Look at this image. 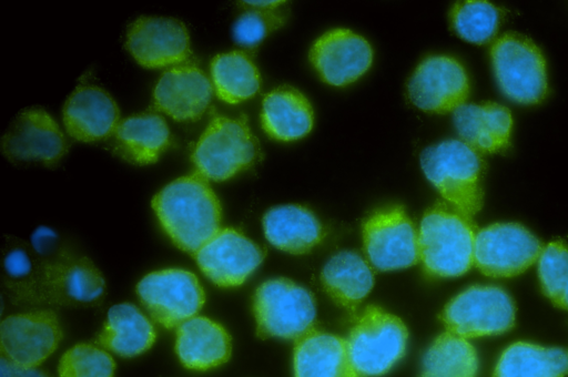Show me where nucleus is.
Wrapping results in <instances>:
<instances>
[{
	"mask_svg": "<svg viewBox=\"0 0 568 377\" xmlns=\"http://www.w3.org/2000/svg\"><path fill=\"white\" fill-rule=\"evenodd\" d=\"M4 268L9 276L22 279L32 272L33 266L24 249L13 248L4 258Z\"/></svg>",
	"mask_w": 568,
	"mask_h": 377,
	"instance_id": "c9c22d12",
	"label": "nucleus"
},
{
	"mask_svg": "<svg viewBox=\"0 0 568 377\" xmlns=\"http://www.w3.org/2000/svg\"><path fill=\"white\" fill-rule=\"evenodd\" d=\"M28 276L9 284L16 296L27 300L91 306L99 304L105 292L101 272L87 257L61 255L42 263Z\"/></svg>",
	"mask_w": 568,
	"mask_h": 377,
	"instance_id": "20e7f679",
	"label": "nucleus"
},
{
	"mask_svg": "<svg viewBox=\"0 0 568 377\" xmlns=\"http://www.w3.org/2000/svg\"><path fill=\"white\" fill-rule=\"evenodd\" d=\"M454 125L462 141L479 153H496L510 141L513 118L498 103H465L454 111Z\"/></svg>",
	"mask_w": 568,
	"mask_h": 377,
	"instance_id": "b1692460",
	"label": "nucleus"
},
{
	"mask_svg": "<svg viewBox=\"0 0 568 377\" xmlns=\"http://www.w3.org/2000/svg\"><path fill=\"white\" fill-rule=\"evenodd\" d=\"M125 47L139 64L151 69L182 64L191 54L186 27L166 17L136 19L128 28Z\"/></svg>",
	"mask_w": 568,
	"mask_h": 377,
	"instance_id": "f3484780",
	"label": "nucleus"
},
{
	"mask_svg": "<svg viewBox=\"0 0 568 377\" xmlns=\"http://www.w3.org/2000/svg\"><path fill=\"white\" fill-rule=\"evenodd\" d=\"M158 221L180 249L195 254L221 228V204L207 180L197 173L181 176L152 200Z\"/></svg>",
	"mask_w": 568,
	"mask_h": 377,
	"instance_id": "f257e3e1",
	"label": "nucleus"
},
{
	"mask_svg": "<svg viewBox=\"0 0 568 377\" xmlns=\"http://www.w3.org/2000/svg\"><path fill=\"white\" fill-rule=\"evenodd\" d=\"M202 273L220 287L242 285L258 267L263 249L237 230L221 228L195 254Z\"/></svg>",
	"mask_w": 568,
	"mask_h": 377,
	"instance_id": "dca6fc26",
	"label": "nucleus"
},
{
	"mask_svg": "<svg viewBox=\"0 0 568 377\" xmlns=\"http://www.w3.org/2000/svg\"><path fill=\"white\" fill-rule=\"evenodd\" d=\"M253 313L258 337L297 339L313 328L316 307L306 288L287 278H275L256 288Z\"/></svg>",
	"mask_w": 568,
	"mask_h": 377,
	"instance_id": "0eeeda50",
	"label": "nucleus"
},
{
	"mask_svg": "<svg viewBox=\"0 0 568 377\" xmlns=\"http://www.w3.org/2000/svg\"><path fill=\"white\" fill-rule=\"evenodd\" d=\"M136 294L151 317L165 328L179 327L196 316L205 303L197 277L182 268H165L146 274Z\"/></svg>",
	"mask_w": 568,
	"mask_h": 377,
	"instance_id": "9d476101",
	"label": "nucleus"
},
{
	"mask_svg": "<svg viewBox=\"0 0 568 377\" xmlns=\"http://www.w3.org/2000/svg\"><path fill=\"white\" fill-rule=\"evenodd\" d=\"M407 339V328L399 317L371 305L351 328L346 345L358 375L378 377L404 356Z\"/></svg>",
	"mask_w": 568,
	"mask_h": 377,
	"instance_id": "423d86ee",
	"label": "nucleus"
},
{
	"mask_svg": "<svg viewBox=\"0 0 568 377\" xmlns=\"http://www.w3.org/2000/svg\"><path fill=\"white\" fill-rule=\"evenodd\" d=\"M513 298L500 287L474 285L444 307L440 318L448 332L465 338L500 335L515 325Z\"/></svg>",
	"mask_w": 568,
	"mask_h": 377,
	"instance_id": "1a4fd4ad",
	"label": "nucleus"
},
{
	"mask_svg": "<svg viewBox=\"0 0 568 377\" xmlns=\"http://www.w3.org/2000/svg\"><path fill=\"white\" fill-rule=\"evenodd\" d=\"M493 70L499 88L520 104H537L548 92L546 62L539 48L527 37L505 33L490 48Z\"/></svg>",
	"mask_w": 568,
	"mask_h": 377,
	"instance_id": "6e6552de",
	"label": "nucleus"
},
{
	"mask_svg": "<svg viewBox=\"0 0 568 377\" xmlns=\"http://www.w3.org/2000/svg\"><path fill=\"white\" fill-rule=\"evenodd\" d=\"M120 122L112 96L92 84H80L63 106V123L70 136L82 142L111 137Z\"/></svg>",
	"mask_w": 568,
	"mask_h": 377,
	"instance_id": "aec40b11",
	"label": "nucleus"
},
{
	"mask_svg": "<svg viewBox=\"0 0 568 377\" xmlns=\"http://www.w3.org/2000/svg\"><path fill=\"white\" fill-rule=\"evenodd\" d=\"M155 329L150 319L133 304L112 306L97 338L104 349L122 357H134L154 344Z\"/></svg>",
	"mask_w": 568,
	"mask_h": 377,
	"instance_id": "bb28decb",
	"label": "nucleus"
},
{
	"mask_svg": "<svg viewBox=\"0 0 568 377\" xmlns=\"http://www.w3.org/2000/svg\"><path fill=\"white\" fill-rule=\"evenodd\" d=\"M231 351L229 333L213 319L194 316L178 327L175 353L187 369L204 371L219 367L229 360Z\"/></svg>",
	"mask_w": 568,
	"mask_h": 377,
	"instance_id": "4be33fe9",
	"label": "nucleus"
},
{
	"mask_svg": "<svg viewBox=\"0 0 568 377\" xmlns=\"http://www.w3.org/2000/svg\"><path fill=\"white\" fill-rule=\"evenodd\" d=\"M538 278L541 291L551 303L568 310V244L554 241L547 244L538 258Z\"/></svg>",
	"mask_w": 568,
	"mask_h": 377,
	"instance_id": "473e14b6",
	"label": "nucleus"
},
{
	"mask_svg": "<svg viewBox=\"0 0 568 377\" xmlns=\"http://www.w3.org/2000/svg\"><path fill=\"white\" fill-rule=\"evenodd\" d=\"M293 370L294 377H361L346 339L314 328L295 339Z\"/></svg>",
	"mask_w": 568,
	"mask_h": 377,
	"instance_id": "5701e85b",
	"label": "nucleus"
},
{
	"mask_svg": "<svg viewBox=\"0 0 568 377\" xmlns=\"http://www.w3.org/2000/svg\"><path fill=\"white\" fill-rule=\"evenodd\" d=\"M260 144L245 116H214L197 140L191 159L205 180L222 182L252 166Z\"/></svg>",
	"mask_w": 568,
	"mask_h": 377,
	"instance_id": "39448f33",
	"label": "nucleus"
},
{
	"mask_svg": "<svg viewBox=\"0 0 568 377\" xmlns=\"http://www.w3.org/2000/svg\"><path fill=\"white\" fill-rule=\"evenodd\" d=\"M0 364V377H50L37 368H23L12 365L4 358H1Z\"/></svg>",
	"mask_w": 568,
	"mask_h": 377,
	"instance_id": "e433bc0d",
	"label": "nucleus"
},
{
	"mask_svg": "<svg viewBox=\"0 0 568 377\" xmlns=\"http://www.w3.org/2000/svg\"><path fill=\"white\" fill-rule=\"evenodd\" d=\"M471 218L443 204L428 208L418 230L419 261L434 277H457L474 264Z\"/></svg>",
	"mask_w": 568,
	"mask_h": 377,
	"instance_id": "7ed1b4c3",
	"label": "nucleus"
},
{
	"mask_svg": "<svg viewBox=\"0 0 568 377\" xmlns=\"http://www.w3.org/2000/svg\"><path fill=\"white\" fill-rule=\"evenodd\" d=\"M62 330L52 310L6 317L0 325L1 358L23 368H37L59 346Z\"/></svg>",
	"mask_w": 568,
	"mask_h": 377,
	"instance_id": "ddd939ff",
	"label": "nucleus"
},
{
	"mask_svg": "<svg viewBox=\"0 0 568 377\" xmlns=\"http://www.w3.org/2000/svg\"><path fill=\"white\" fill-rule=\"evenodd\" d=\"M504 11L487 1H463L449 13L453 31L475 44L490 42L497 34Z\"/></svg>",
	"mask_w": 568,
	"mask_h": 377,
	"instance_id": "2f4dec72",
	"label": "nucleus"
},
{
	"mask_svg": "<svg viewBox=\"0 0 568 377\" xmlns=\"http://www.w3.org/2000/svg\"><path fill=\"white\" fill-rule=\"evenodd\" d=\"M567 374V350L516 342L501 353L493 377H565Z\"/></svg>",
	"mask_w": 568,
	"mask_h": 377,
	"instance_id": "c85d7f7f",
	"label": "nucleus"
},
{
	"mask_svg": "<svg viewBox=\"0 0 568 377\" xmlns=\"http://www.w3.org/2000/svg\"><path fill=\"white\" fill-rule=\"evenodd\" d=\"M1 147L13 163L39 162L53 166L68 152V141L58 123L42 109L21 111L6 131Z\"/></svg>",
	"mask_w": 568,
	"mask_h": 377,
	"instance_id": "2eb2a0df",
	"label": "nucleus"
},
{
	"mask_svg": "<svg viewBox=\"0 0 568 377\" xmlns=\"http://www.w3.org/2000/svg\"><path fill=\"white\" fill-rule=\"evenodd\" d=\"M477 369L475 347L465 337L446 332L426 350L420 377H476Z\"/></svg>",
	"mask_w": 568,
	"mask_h": 377,
	"instance_id": "7c9ffc66",
	"label": "nucleus"
},
{
	"mask_svg": "<svg viewBox=\"0 0 568 377\" xmlns=\"http://www.w3.org/2000/svg\"><path fill=\"white\" fill-rule=\"evenodd\" d=\"M420 166L454 210L469 218L480 211L485 163L479 152L462 140H445L422 152Z\"/></svg>",
	"mask_w": 568,
	"mask_h": 377,
	"instance_id": "f03ea898",
	"label": "nucleus"
},
{
	"mask_svg": "<svg viewBox=\"0 0 568 377\" xmlns=\"http://www.w3.org/2000/svg\"><path fill=\"white\" fill-rule=\"evenodd\" d=\"M115 364L111 355L94 345L78 344L60 358L59 377H113Z\"/></svg>",
	"mask_w": 568,
	"mask_h": 377,
	"instance_id": "72a5a7b5",
	"label": "nucleus"
},
{
	"mask_svg": "<svg viewBox=\"0 0 568 377\" xmlns=\"http://www.w3.org/2000/svg\"><path fill=\"white\" fill-rule=\"evenodd\" d=\"M213 93L207 75L193 63L166 70L153 90L158 111L180 122L199 120L206 111Z\"/></svg>",
	"mask_w": 568,
	"mask_h": 377,
	"instance_id": "6ab92c4d",
	"label": "nucleus"
},
{
	"mask_svg": "<svg viewBox=\"0 0 568 377\" xmlns=\"http://www.w3.org/2000/svg\"><path fill=\"white\" fill-rule=\"evenodd\" d=\"M244 3V2H243ZM233 26V37L237 44L253 48L264 40L270 32L280 28L285 18L277 9H260L247 6Z\"/></svg>",
	"mask_w": 568,
	"mask_h": 377,
	"instance_id": "f704fd0d",
	"label": "nucleus"
},
{
	"mask_svg": "<svg viewBox=\"0 0 568 377\" xmlns=\"http://www.w3.org/2000/svg\"><path fill=\"white\" fill-rule=\"evenodd\" d=\"M362 234L366 257L378 271L407 268L419 261L418 232L399 205L372 213Z\"/></svg>",
	"mask_w": 568,
	"mask_h": 377,
	"instance_id": "9b49d317",
	"label": "nucleus"
},
{
	"mask_svg": "<svg viewBox=\"0 0 568 377\" xmlns=\"http://www.w3.org/2000/svg\"><path fill=\"white\" fill-rule=\"evenodd\" d=\"M469 81L464 67L454 58L432 55L423 60L407 82V96L418 109L446 113L465 104Z\"/></svg>",
	"mask_w": 568,
	"mask_h": 377,
	"instance_id": "4468645a",
	"label": "nucleus"
},
{
	"mask_svg": "<svg viewBox=\"0 0 568 377\" xmlns=\"http://www.w3.org/2000/svg\"><path fill=\"white\" fill-rule=\"evenodd\" d=\"M313 121L308 100L293 88H277L263 99L261 123L266 134L275 140L302 139L312 130Z\"/></svg>",
	"mask_w": 568,
	"mask_h": 377,
	"instance_id": "a878e982",
	"label": "nucleus"
},
{
	"mask_svg": "<svg viewBox=\"0 0 568 377\" xmlns=\"http://www.w3.org/2000/svg\"><path fill=\"white\" fill-rule=\"evenodd\" d=\"M321 283L335 303L355 308L372 291L374 274L357 252L342 251L323 267Z\"/></svg>",
	"mask_w": 568,
	"mask_h": 377,
	"instance_id": "cd10ccee",
	"label": "nucleus"
},
{
	"mask_svg": "<svg viewBox=\"0 0 568 377\" xmlns=\"http://www.w3.org/2000/svg\"><path fill=\"white\" fill-rule=\"evenodd\" d=\"M211 79L219 99L230 104L253 98L261 86L260 72L243 51L215 55L211 62Z\"/></svg>",
	"mask_w": 568,
	"mask_h": 377,
	"instance_id": "c756f323",
	"label": "nucleus"
},
{
	"mask_svg": "<svg viewBox=\"0 0 568 377\" xmlns=\"http://www.w3.org/2000/svg\"><path fill=\"white\" fill-rule=\"evenodd\" d=\"M247 6L260 8V9H277L283 1H245L244 2Z\"/></svg>",
	"mask_w": 568,
	"mask_h": 377,
	"instance_id": "4c0bfd02",
	"label": "nucleus"
},
{
	"mask_svg": "<svg viewBox=\"0 0 568 377\" xmlns=\"http://www.w3.org/2000/svg\"><path fill=\"white\" fill-rule=\"evenodd\" d=\"M267 241L291 254H305L323 238V226L315 214L302 205H281L268 210L263 217Z\"/></svg>",
	"mask_w": 568,
	"mask_h": 377,
	"instance_id": "393cba45",
	"label": "nucleus"
},
{
	"mask_svg": "<svg viewBox=\"0 0 568 377\" xmlns=\"http://www.w3.org/2000/svg\"><path fill=\"white\" fill-rule=\"evenodd\" d=\"M372 60L369 43L346 29L324 33L310 50V61L320 78L335 86L355 82L369 69Z\"/></svg>",
	"mask_w": 568,
	"mask_h": 377,
	"instance_id": "a211bd4d",
	"label": "nucleus"
},
{
	"mask_svg": "<svg viewBox=\"0 0 568 377\" xmlns=\"http://www.w3.org/2000/svg\"><path fill=\"white\" fill-rule=\"evenodd\" d=\"M542 251L540 241L518 223H495L475 236L474 264L487 276L513 277L535 264Z\"/></svg>",
	"mask_w": 568,
	"mask_h": 377,
	"instance_id": "f8f14e48",
	"label": "nucleus"
},
{
	"mask_svg": "<svg viewBox=\"0 0 568 377\" xmlns=\"http://www.w3.org/2000/svg\"><path fill=\"white\" fill-rule=\"evenodd\" d=\"M111 137L113 152L138 165L156 162L171 143L165 119L152 110L121 120Z\"/></svg>",
	"mask_w": 568,
	"mask_h": 377,
	"instance_id": "412c9836",
	"label": "nucleus"
}]
</instances>
